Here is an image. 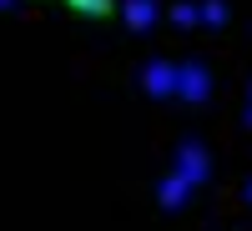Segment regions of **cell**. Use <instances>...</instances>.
Returning a JSON list of instances; mask_svg holds the SVG:
<instances>
[{"label": "cell", "mask_w": 252, "mask_h": 231, "mask_svg": "<svg viewBox=\"0 0 252 231\" xmlns=\"http://www.w3.org/2000/svg\"><path fill=\"white\" fill-rule=\"evenodd\" d=\"M247 201H252V181H247Z\"/></svg>", "instance_id": "8"}, {"label": "cell", "mask_w": 252, "mask_h": 231, "mask_svg": "<svg viewBox=\"0 0 252 231\" xmlns=\"http://www.w3.org/2000/svg\"><path fill=\"white\" fill-rule=\"evenodd\" d=\"M187 191H192V181H187V176H172V181H161V206H166V211L187 206Z\"/></svg>", "instance_id": "5"}, {"label": "cell", "mask_w": 252, "mask_h": 231, "mask_svg": "<svg viewBox=\"0 0 252 231\" xmlns=\"http://www.w3.org/2000/svg\"><path fill=\"white\" fill-rule=\"evenodd\" d=\"M141 86H146V96H172L177 91V66L172 60H152L141 71Z\"/></svg>", "instance_id": "2"}, {"label": "cell", "mask_w": 252, "mask_h": 231, "mask_svg": "<svg viewBox=\"0 0 252 231\" xmlns=\"http://www.w3.org/2000/svg\"><path fill=\"white\" fill-rule=\"evenodd\" d=\"M126 26L131 30H152L157 26V0H126Z\"/></svg>", "instance_id": "4"}, {"label": "cell", "mask_w": 252, "mask_h": 231, "mask_svg": "<svg viewBox=\"0 0 252 231\" xmlns=\"http://www.w3.org/2000/svg\"><path fill=\"white\" fill-rule=\"evenodd\" d=\"M202 20H207V26H222V20H227V10L217 5V0H207V5H202Z\"/></svg>", "instance_id": "7"}, {"label": "cell", "mask_w": 252, "mask_h": 231, "mask_svg": "<svg viewBox=\"0 0 252 231\" xmlns=\"http://www.w3.org/2000/svg\"><path fill=\"white\" fill-rule=\"evenodd\" d=\"M177 96L182 101H207V96H212V80H207L202 60H182V66H177Z\"/></svg>", "instance_id": "1"}, {"label": "cell", "mask_w": 252, "mask_h": 231, "mask_svg": "<svg viewBox=\"0 0 252 231\" xmlns=\"http://www.w3.org/2000/svg\"><path fill=\"white\" fill-rule=\"evenodd\" d=\"M177 161H182V171H187V181H207V151L197 141H187L182 151H177Z\"/></svg>", "instance_id": "3"}, {"label": "cell", "mask_w": 252, "mask_h": 231, "mask_svg": "<svg viewBox=\"0 0 252 231\" xmlns=\"http://www.w3.org/2000/svg\"><path fill=\"white\" fill-rule=\"evenodd\" d=\"M66 5H71L76 15H111L116 0H66Z\"/></svg>", "instance_id": "6"}, {"label": "cell", "mask_w": 252, "mask_h": 231, "mask_svg": "<svg viewBox=\"0 0 252 231\" xmlns=\"http://www.w3.org/2000/svg\"><path fill=\"white\" fill-rule=\"evenodd\" d=\"M247 126H252V111H247Z\"/></svg>", "instance_id": "9"}]
</instances>
